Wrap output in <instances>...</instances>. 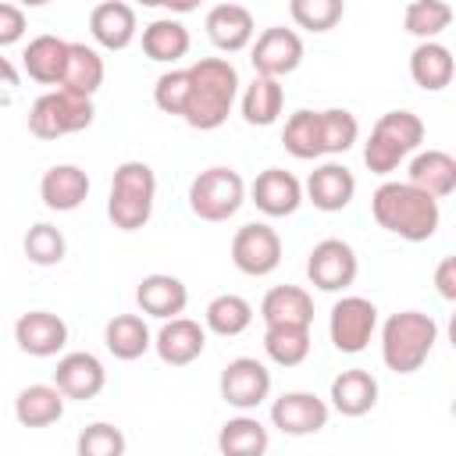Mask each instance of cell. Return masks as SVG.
I'll list each match as a JSON object with an SVG mask.
<instances>
[{
	"label": "cell",
	"mask_w": 456,
	"mask_h": 456,
	"mask_svg": "<svg viewBox=\"0 0 456 456\" xmlns=\"http://www.w3.org/2000/svg\"><path fill=\"white\" fill-rule=\"evenodd\" d=\"M64 64H68V39L50 36V32L28 39V46H25V53H21L25 75H28L32 82H39V86H61Z\"/></svg>",
	"instance_id": "cell-26"
},
{
	"label": "cell",
	"mask_w": 456,
	"mask_h": 456,
	"mask_svg": "<svg viewBox=\"0 0 456 456\" xmlns=\"http://www.w3.org/2000/svg\"><path fill=\"white\" fill-rule=\"evenodd\" d=\"M135 303L142 314L157 317V321H171V317H182L185 306H189V289L182 278L175 274H146L139 285H135Z\"/></svg>",
	"instance_id": "cell-21"
},
{
	"label": "cell",
	"mask_w": 456,
	"mask_h": 456,
	"mask_svg": "<svg viewBox=\"0 0 456 456\" xmlns=\"http://www.w3.org/2000/svg\"><path fill=\"white\" fill-rule=\"evenodd\" d=\"M14 342L21 353L46 360L68 346V324H64V317L50 314V310H28L14 321Z\"/></svg>",
	"instance_id": "cell-16"
},
{
	"label": "cell",
	"mask_w": 456,
	"mask_h": 456,
	"mask_svg": "<svg viewBox=\"0 0 456 456\" xmlns=\"http://www.w3.org/2000/svg\"><path fill=\"white\" fill-rule=\"evenodd\" d=\"M217 388H221V399L228 406L249 413L271 395V370L253 356H235V360L224 363Z\"/></svg>",
	"instance_id": "cell-12"
},
{
	"label": "cell",
	"mask_w": 456,
	"mask_h": 456,
	"mask_svg": "<svg viewBox=\"0 0 456 456\" xmlns=\"http://www.w3.org/2000/svg\"><path fill=\"white\" fill-rule=\"evenodd\" d=\"M28 21H25V11L18 4H0V46H14L21 43Z\"/></svg>",
	"instance_id": "cell-43"
},
{
	"label": "cell",
	"mask_w": 456,
	"mask_h": 456,
	"mask_svg": "<svg viewBox=\"0 0 456 456\" xmlns=\"http://www.w3.org/2000/svg\"><path fill=\"white\" fill-rule=\"evenodd\" d=\"M378 331V306L363 296H342L335 306H331V317H328V335H331V346L338 353H363L370 346Z\"/></svg>",
	"instance_id": "cell-8"
},
{
	"label": "cell",
	"mask_w": 456,
	"mask_h": 456,
	"mask_svg": "<svg viewBox=\"0 0 456 456\" xmlns=\"http://www.w3.org/2000/svg\"><path fill=\"white\" fill-rule=\"evenodd\" d=\"M310 328H296V324H274L264 328V353L271 363L278 367H299L310 356Z\"/></svg>",
	"instance_id": "cell-36"
},
{
	"label": "cell",
	"mask_w": 456,
	"mask_h": 456,
	"mask_svg": "<svg viewBox=\"0 0 456 456\" xmlns=\"http://www.w3.org/2000/svg\"><path fill=\"white\" fill-rule=\"evenodd\" d=\"M103 346H107V353L114 360L132 363L153 346V335H150V328H146V321L139 314H114L107 321V328H103Z\"/></svg>",
	"instance_id": "cell-29"
},
{
	"label": "cell",
	"mask_w": 456,
	"mask_h": 456,
	"mask_svg": "<svg viewBox=\"0 0 456 456\" xmlns=\"http://www.w3.org/2000/svg\"><path fill=\"white\" fill-rule=\"evenodd\" d=\"M303 196H306L317 210L338 214V210H346V207L353 203V196H356V175H353L346 164L328 160V164H321V167L310 171V178H306V185H303Z\"/></svg>",
	"instance_id": "cell-18"
},
{
	"label": "cell",
	"mask_w": 456,
	"mask_h": 456,
	"mask_svg": "<svg viewBox=\"0 0 456 456\" xmlns=\"http://www.w3.org/2000/svg\"><path fill=\"white\" fill-rule=\"evenodd\" d=\"M128 442H125V431L107 424V420H93L78 431L75 438V452L78 456H125Z\"/></svg>",
	"instance_id": "cell-40"
},
{
	"label": "cell",
	"mask_w": 456,
	"mask_h": 456,
	"mask_svg": "<svg viewBox=\"0 0 456 456\" xmlns=\"http://www.w3.org/2000/svg\"><path fill=\"white\" fill-rule=\"evenodd\" d=\"M281 146L296 157V160H317L324 157V139H321V110H296L285 121L281 132Z\"/></svg>",
	"instance_id": "cell-35"
},
{
	"label": "cell",
	"mask_w": 456,
	"mask_h": 456,
	"mask_svg": "<svg viewBox=\"0 0 456 456\" xmlns=\"http://www.w3.org/2000/svg\"><path fill=\"white\" fill-rule=\"evenodd\" d=\"M331 406L314 392H281L271 403V424L289 438H306L328 428Z\"/></svg>",
	"instance_id": "cell-13"
},
{
	"label": "cell",
	"mask_w": 456,
	"mask_h": 456,
	"mask_svg": "<svg viewBox=\"0 0 456 456\" xmlns=\"http://www.w3.org/2000/svg\"><path fill=\"white\" fill-rule=\"evenodd\" d=\"M232 264L249 278L271 274L281 264V235L264 221L242 224L232 235Z\"/></svg>",
	"instance_id": "cell-11"
},
{
	"label": "cell",
	"mask_w": 456,
	"mask_h": 456,
	"mask_svg": "<svg viewBox=\"0 0 456 456\" xmlns=\"http://www.w3.org/2000/svg\"><path fill=\"white\" fill-rule=\"evenodd\" d=\"M267 445H271L267 428L249 413H239V417L224 420L221 431H217L221 456H267Z\"/></svg>",
	"instance_id": "cell-32"
},
{
	"label": "cell",
	"mask_w": 456,
	"mask_h": 456,
	"mask_svg": "<svg viewBox=\"0 0 456 456\" xmlns=\"http://www.w3.org/2000/svg\"><path fill=\"white\" fill-rule=\"evenodd\" d=\"M281 107H285V86L278 78H264V75H256L242 89V100H239L242 121L246 125H256V128L274 125L281 118Z\"/></svg>",
	"instance_id": "cell-30"
},
{
	"label": "cell",
	"mask_w": 456,
	"mask_h": 456,
	"mask_svg": "<svg viewBox=\"0 0 456 456\" xmlns=\"http://www.w3.org/2000/svg\"><path fill=\"white\" fill-rule=\"evenodd\" d=\"M157 203V175L146 160H121L110 178L107 217L118 232H139L153 217Z\"/></svg>",
	"instance_id": "cell-4"
},
{
	"label": "cell",
	"mask_w": 456,
	"mask_h": 456,
	"mask_svg": "<svg viewBox=\"0 0 456 456\" xmlns=\"http://www.w3.org/2000/svg\"><path fill=\"white\" fill-rule=\"evenodd\" d=\"M89 32L93 39L103 46V50H125L135 32H139V21H135V7L125 4V0H103L89 11Z\"/></svg>",
	"instance_id": "cell-22"
},
{
	"label": "cell",
	"mask_w": 456,
	"mask_h": 456,
	"mask_svg": "<svg viewBox=\"0 0 456 456\" xmlns=\"http://www.w3.org/2000/svg\"><path fill=\"white\" fill-rule=\"evenodd\" d=\"M246 203V182L235 167H224V164H214L207 171H200L189 185V210L200 217V221H228L239 214V207Z\"/></svg>",
	"instance_id": "cell-6"
},
{
	"label": "cell",
	"mask_w": 456,
	"mask_h": 456,
	"mask_svg": "<svg viewBox=\"0 0 456 456\" xmlns=\"http://www.w3.org/2000/svg\"><path fill=\"white\" fill-rule=\"evenodd\" d=\"M189 28L175 18H153L142 28V53L157 64H175L189 53Z\"/></svg>",
	"instance_id": "cell-33"
},
{
	"label": "cell",
	"mask_w": 456,
	"mask_h": 456,
	"mask_svg": "<svg viewBox=\"0 0 456 456\" xmlns=\"http://www.w3.org/2000/svg\"><path fill=\"white\" fill-rule=\"evenodd\" d=\"M406 185L420 189L431 200H445L456 192V157L445 150H424L410 160Z\"/></svg>",
	"instance_id": "cell-23"
},
{
	"label": "cell",
	"mask_w": 456,
	"mask_h": 456,
	"mask_svg": "<svg viewBox=\"0 0 456 456\" xmlns=\"http://www.w3.org/2000/svg\"><path fill=\"white\" fill-rule=\"evenodd\" d=\"M249 200L267 217H289L303 203V182L285 167H264L249 185Z\"/></svg>",
	"instance_id": "cell-15"
},
{
	"label": "cell",
	"mask_w": 456,
	"mask_h": 456,
	"mask_svg": "<svg viewBox=\"0 0 456 456\" xmlns=\"http://www.w3.org/2000/svg\"><path fill=\"white\" fill-rule=\"evenodd\" d=\"M260 317H264V328H274V324L310 328L314 324V299L299 285H274L260 299Z\"/></svg>",
	"instance_id": "cell-24"
},
{
	"label": "cell",
	"mask_w": 456,
	"mask_h": 456,
	"mask_svg": "<svg viewBox=\"0 0 456 456\" xmlns=\"http://www.w3.org/2000/svg\"><path fill=\"white\" fill-rule=\"evenodd\" d=\"M420 142H424V121L413 110H385L363 142V164L370 167V175H388Z\"/></svg>",
	"instance_id": "cell-5"
},
{
	"label": "cell",
	"mask_w": 456,
	"mask_h": 456,
	"mask_svg": "<svg viewBox=\"0 0 456 456\" xmlns=\"http://www.w3.org/2000/svg\"><path fill=\"white\" fill-rule=\"evenodd\" d=\"M328 399L342 417H363L378 406V378L363 367H349V370L335 374Z\"/></svg>",
	"instance_id": "cell-25"
},
{
	"label": "cell",
	"mask_w": 456,
	"mask_h": 456,
	"mask_svg": "<svg viewBox=\"0 0 456 456\" xmlns=\"http://www.w3.org/2000/svg\"><path fill=\"white\" fill-rule=\"evenodd\" d=\"M14 86H18V68H14L7 57H0V96L11 93Z\"/></svg>",
	"instance_id": "cell-45"
},
{
	"label": "cell",
	"mask_w": 456,
	"mask_h": 456,
	"mask_svg": "<svg viewBox=\"0 0 456 456\" xmlns=\"http://www.w3.org/2000/svg\"><path fill=\"white\" fill-rule=\"evenodd\" d=\"M64 417V395L53 385H25L14 395V420L21 428H50Z\"/></svg>",
	"instance_id": "cell-31"
},
{
	"label": "cell",
	"mask_w": 456,
	"mask_h": 456,
	"mask_svg": "<svg viewBox=\"0 0 456 456\" xmlns=\"http://www.w3.org/2000/svg\"><path fill=\"white\" fill-rule=\"evenodd\" d=\"M249 61H253V71L256 75L281 82L285 75H292L303 64V39H299L296 28L271 25V28H264L249 43Z\"/></svg>",
	"instance_id": "cell-10"
},
{
	"label": "cell",
	"mask_w": 456,
	"mask_h": 456,
	"mask_svg": "<svg viewBox=\"0 0 456 456\" xmlns=\"http://www.w3.org/2000/svg\"><path fill=\"white\" fill-rule=\"evenodd\" d=\"M452 50L442 46L438 39L431 43H417L413 53H410V78L424 89V93H442L449 82H452Z\"/></svg>",
	"instance_id": "cell-27"
},
{
	"label": "cell",
	"mask_w": 456,
	"mask_h": 456,
	"mask_svg": "<svg viewBox=\"0 0 456 456\" xmlns=\"http://www.w3.org/2000/svg\"><path fill=\"white\" fill-rule=\"evenodd\" d=\"M153 349H157L160 363H167V367H189L207 349V328L200 321H192V317H171L153 335Z\"/></svg>",
	"instance_id": "cell-17"
},
{
	"label": "cell",
	"mask_w": 456,
	"mask_h": 456,
	"mask_svg": "<svg viewBox=\"0 0 456 456\" xmlns=\"http://www.w3.org/2000/svg\"><path fill=\"white\" fill-rule=\"evenodd\" d=\"M93 118H96L93 100L71 96L64 89H50V93L36 96V103L28 107V132L36 139H61V135L89 128Z\"/></svg>",
	"instance_id": "cell-7"
},
{
	"label": "cell",
	"mask_w": 456,
	"mask_h": 456,
	"mask_svg": "<svg viewBox=\"0 0 456 456\" xmlns=\"http://www.w3.org/2000/svg\"><path fill=\"white\" fill-rule=\"evenodd\" d=\"M89 189H93V182L78 164H53L39 178V200L46 203V210H57V214L78 210L86 203Z\"/></svg>",
	"instance_id": "cell-20"
},
{
	"label": "cell",
	"mask_w": 456,
	"mask_h": 456,
	"mask_svg": "<svg viewBox=\"0 0 456 456\" xmlns=\"http://www.w3.org/2000/svg\"><path fill=\"white\" fill-rule=\"evenodd\" d=\"M203 28H207V39H210L221 53H239V50H246V46L253 43V32H256L253 14H249V7H242V4H214V7L207 11Z\"/></svg>",
	"instance_id": "cell-19"
},
{
	"label": "cell",
	"mask_w": 456,
	"mask_h": 456,
	"mask_svg": "<svg viewBox=\"0 0 456 456\" xmlns=\"http://www.w3.org/2000/svg\"><path fill=\"white\" fill-rule=\"evenodd\" d=\"M189 100L182 121L200 132H214L228 121L239 96V71L228 57H200L189 68Z\"/></svg>",
	"instance_id": "cell-1"
},
{
	"label": "cell",
	"mask_w": 456,
	"mask_h": 456,
	"mask_svg": "<svg viewBox=\"0 0 456 456\" xmlns=\"http://www.w3.org/2000/svg\"><path fill=\"white\" fill-rule=\"evenodd\" d=\"M21 249H25L28 264H36V267H57L64 260V253H68V239H64V232L57 224L39 221V224H32L25 232Z\"/></svg>",
	"instance_id": "cell-38"
},
{
	"label": "cell",
	"mask_w": 456,
	"mask_h": 456,
	"mask_svg": "<svg viewBox=\"0 0 456 456\" xmlns=\"http://www.w3.org/2000/svg\"><path fill=\"white\" fill-rule=\"evenodd\" d=\"M452 21V7L442 0H413L403 11V28L410 36H417L420 43H431L435 36H442Z\"/></svg>",
	"instance_id": "cell-37"
},
{
	"label": "cell",
	"mask_w": 456,
	"mask_h": 456,
	"mask_svg": "<svg viewBox=\"0 0 456 456\" xmlns=\"http://www.w3.org/2000/svg\"><path fill=\"white\" fill-rule=\"evenodd\" d=\"M321 139H324V157L346 153L360 139V121L346 107H328L321 110Z\"/></svg>",
	"instance_id": "cell-39"
},
{
	"label": "cell",
	"mask_w": 456,
	"mask_h": 456,
	"mask_svg": "<svg viewBox=\"0 0 456 456\" xmlns=\"http://www.w3.org/2000/svg\"><path fill=\"white\" fill-rule=\"evenodd\" d=\"M370 214L385 232L406 242H428L442 224L438 200L424 196L406 182H381L370 196Z\"/></svg>",
	"instance_id": "cell-2"
},
{
	"label": "cell",
	"mask_w": 456,
	"mask_h": 456,
	"mask_svg": "<svg viewBox=\"0 0 456 456\" xmlns=\"http://www.w3.org/2000/svg\"><path fill=\"white\" fill-rule=\"evenodd\" d=\"M289 14L306 32H331L342 21L346 7H342V0H292Z\"/></svg>",
	"instance_id": "cell-41"
},
{
	"label": "cell",
	"mask_w": 456,
	"mask_h": 456,
	"mask_svg": "<svg viewBox=\"0 0 456 456\" xmlns=\"http://www.w3.org/2000/svg\"><path fill=\"white\" fill-rule=\"evenodd\" d=\"M435 289L442 299H456V256H442L435 267Z\"/></svg>",
	"instance_id": "cell-44"
},
{
	"label": "cell",
	"mask_w": 456,
	"mask_h": 456,
	"mask_svg": "<svg viewBox=\"0 0 456 456\" xmlns=\"http://www.w3.org/2000/svg\"><path fill=\"white\" fill-rule=\"evenodd\" d=\"M185 100H189V71H185V68L164 71V75L157 78V86H153V103H157L164 114L182 118Z\"/></svg>",
	"instance_id": "cell-42"
},
{
	"label": "cell",
	"mask_w": 456,
	"mask_h": 456,
	"mask_svg": "<svg viewBox=\"0 0 456 456\" xmlns=\"http://www.w3.org/2000/svg\"><path fill=\"white\" fill-rule=\"evenodd\" d=\"M100 86H103V57L86 43H68V64H64V78L57 89L93 100Z\"/></svg>",
	"instance_id": "cell-28"
},
{
	"label": "cell",
	"mask_w": 456,
	"mask_h": 456,
	"mask_svg": "<svg viewBox=\"0 0 456 456\" xmlns=\"http://www.w3.org/2000/svg\"><path fill=\"white\" fill-rule=\"evenodd\" d=\"M249 324H253V306H249V299H242L235 292L214 296L207 303V310H203V328L214 331V335H221V338H235Z\"/></svg>",
	"instance_id": "cell-34"
},
{
	"label": "cell",
	"mask_w": 456,
	"mask_h": 456,
	"mask_svg": "<svg viewBox=\"0 0 456 456\" xmlns=\"http://www.w3.org/2000/svg\"><path fill=\"white\" fill-rule=\"evenodd\" d=\"M50 385H53L64 399H78V403H86V399H96V395L103 392V385H107V370H103L100 356L78 349V353H64V356L57 360V367H53V381H50Z\"/></svg>",
	"instance_id": "cell-14"
},
{
	"label": "cell",
	"mask_w": 456,
	"mask_h": 456,
	"mask_svg": "<svg viewBox=\"0 0 456 456\" xmlns=\"http://www.w3.org/2000/svg\"><path fill=\"white\" fill-rule=\"evenodd\" d=\"M0 100H4V96H0Z\"/></svg>",
	"instance_id": "cell-46"
},
{
	"label": "cell",
	"mask_w": 456,
	"mask_h": 456,
	"mask_svg": "<svg viewBox=\"0 0 456 456\" xmlns=\"http://www.w3.org/2000/svg\"><path fill=\"white\" fill-rule=\"evenodd\" d=\"M435 342H438V324L424 310H399L381 324V360L395 374L420 370Z\"/></svg>",
	"instance_id": "cell-3"
},
{
	"label": "cell",
	"mask_w": 456,
	"mask_h": 456,
	"mask_svg": "<svg viewBox=\"0 0 456 456\" xmlns=\"http://www.w3.org/2000/svg\"><path fill=\"white\" fill-rule=\"evenodd\" d=\"M360 274L356 249L346 239H321L306 256V278L321 292H346Z\"/></svg>",
	"instance_id": "cell-9"
}]
</instances>
